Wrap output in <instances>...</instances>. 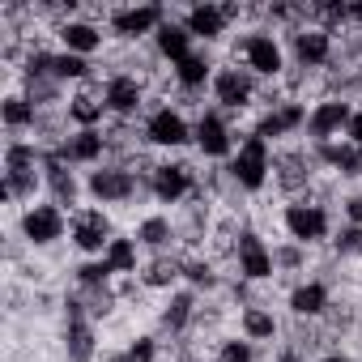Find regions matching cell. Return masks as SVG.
Listing matches in <instances>:
<instances>
[{
    "label": "cell",
    "mask_w": 362,
    "mask_h": 362,
    "mask_svg": "<svg viewBox=\"0 0 362 362\" xmlns=\"http://www.w3.org/2000/svg\"><path fill=\"white\" fill-rule=\"evenodd\" d=\"M345 141L362 149V111H354V119H349V128H345Z\"/></svg>",
    "instance_id": "cell-43"
},
{
    "label": "cell",
    "mask_w": 362,
    "mask_h": 362,
    "mask_svg": "<svg viewBox=\"0 0 362 362\" xmlns=\"http://www.w3.org/2000/svg\"><path fill=\"white\" fill-rule=\"evenodd\" d=\"M209 90H214L218 111H243L256 98V77L247 69H239V64H226V69L214 73V86Z\"/></svg>",
    "instance_id": "cell-7"
},
{
    "label": "cell",
    "mask_w": 362,
    "mask_h": 362,
    "mask_svg": "<svg viewBox=\"0 0 362 362\" xmlns=\"http://www.w3.org/2000/svg\"><path fill=\"white\" fill-rule=\"evenodd\" d=\"M277 362H303V358H298V354H294V349H286V354H281V358H277Z\"/></svg>",
    "instance_id": "cell-45"
},
{
    "label": "cell",
    "mask_w": 362,
    "mask_h": 362,
    "mask_svg": "<svg viewBox=\"0 0 362 362\" xmlns=\"http://www.w3.org/2000/svg\"><path fill=\"white\" fill-rule=\"evenodd\" d=\"M184 362H201V358H184Z\"/></svg>",
    "instance_id": "cell-46"
},
{
    "label": "cell",
    "mask_w": 362,
    "mask_h": 362,
    "mask_svg": "<svg viewBox=\"0 0 362 362\" xmlns=\"http://www.w3.org/2000/svg\"><path fill=\"white\" fill-rule=\"evenodd\" d=\"M290 47H294V60L303 69H320L332 60V30L328 26H298L290 35Z\"/></svg>",
    "instance_id": "cell-17"
},
{
    "label": "cell",
    "mask_w": 362,
    "mask_h": 362,
    "mask_svg": "<svg viewBox=\"0 0 362 362\" xmlns=\"http://www.w3.org/2000/svg\"><path fill=\"white\" fill-rule=\"evenodd\" d=\"M107 145H111V136L103 132V128H73L60 145H52L69 166H98L103 162V153H107Z\"/></svg>",
    "instance_id": "cell-12"
},
{
    "label": "cell",
    "mask_w": 362,
    "mask_h": 362,
    "mask_svg": "<svg viewBox=\"0 0 362 362\" xmlns=\"http://www.w3.org/2000/svg\"><path fill=\"white\" fill-rule=\"evenodd\" d=\"M179 277H184V260H179V256H170V252L153 256V260L141 269V281H145L149 290H170Z\"/></svg>",
    "instance_id": "cell-32"
},
{
    "label": "cell",
    "mask_w": 362,
    "mask_h": 362,
    "mask_svg": "<svg viewBox=\"0 0 362 362\" xmlns=\"http://www.w3.org/2000/svg\"><path fill=\"white\" fill-rule=\"evenodd\" d=\"M103 103H107V111L111 115H119V119H128V115H136L141 111V103H145V86L132 77V73H111L107 81H103Z\"/></svg>",
    "instance_id": "cell-16"
},
{
    "label": "cell",
    "mask_w": 362,
    "mask_h": 362,
    "mask_svg": "<svg viewBox=\"0 0 362 362\" xmlns=\"http://www.w3.org/2000/svg\"><path fill=\"white\" fill-rule=\"evenodd\" d=\"M192 315H197V294L192 290H175L170 298H166V307H162V328L166 332H184L188 324H192Z\"/></svg>",
    "instance_id": "cell-31"
},
{
    "label": "cell",
    "mask_w": 362,
    "mask_h": 362,
    "mask_svg": "<svg viewBox=\"0 0 362 362\" xmlns=\"http://www.w3.org/2000/svg\"><path fill=\"white\" fill-rule=\"evenodd\" d=\"M56 81H90V60L73 52H56Z\"/></svg>",
    "instance_id": "cell-36"
},
{
    "label": "cell",
    "mask_w": 362,
    "mask_h": 362,
    "mask_svg": "<svg viewBox=\"0 0 362 362\" xmlns=\"http://www.w3.org/2000/svg\"><path fill=\"white\" fill-rule=\"evenodd\" d=\"M0 124L9 132H26V128H39V107L26 98V94H9L0 103Z\"/></svg>",
    "instance_id": "cell-30"
},
{
    "label": "cell",
    "mask_w": 362,
    "mask_h": 362,
    "mask_svg": "<svg viewBox=\"0 0 362 362\" xmlns=\"http://www.w3.org/2000/svg\"><path fill=\"white\" fill-rule=\"evenodd\" d=\"M145 141L149 145H158V149H179V145H188L192 141V124L179 115L175 107H158V111H149V119H145Z\"/></svg>",
    "instance_id": "cell-14"
},
{
    "label": "cell",
    "mask_w": 362,
    "mask_h": 362,
    "mask_svg": "<svg viewBox=\"0 0 362 362\" xmlns=\"http://www.w3.org/2000/svg\"><path fill=\"white\" fill-rule=\"evenodd\" d=\"M184 281H192L197 290H214L218 286V277H214V269L205 260H184Z\"/></svg>",
    "instance_id": "cell-40"
},
{
    "label": "cell",
    "mask_w": 362,
    "mask_h": 362,
    "mask_svg": "<svg viewBox=\"0 0 362 362\" xmlns=\"http://www.w3.org/2000/svg\"><path fill=\"white\" fill-rule=\"evenodd\" d=\"M349 119H354V107H349L345 98H320V103L307 111V128H303V132H307L311 145H328V141L345 136Z\"/></svg>",
    "instance_id": "cell-3"
},
{
    "label": "cell",
    "mask_w": 362,
    "mask_h": 362,
    "mask_svg": "<svg viewBox=\"0 0 362 362\" xmlns=\"http://www.w3.org/2000/svg\"><path fill=\"white\" fill-rule=\"evenodd\" d=\"M47 162V149L35 145V141H9L5 145V170L0 175H30V170H43Z\"/></svg>",
    "instance_id": "cell-24"
},
{
    "label": "cell",
    "mask_w": 362,
    "mask_h": 362,
    "mask_svg": "<svg viewBox=\"0 0 362 362\" xmlns=\"http://www.w3.org/2000/svg\"><path fill=\"white\" fill-rule=\"evenodd\" d=\"M320 362H354V358H349V354H337V349H332V354H324Z\"/></svg>",
    "instance_id": "cell-44"
},
{
    "label": "cell",
    "mask_w": 362,
    "mask_h": 362,
    "mask_svg": "<svg viewBox=\"0 0 362 362\" xmlns=\"http://www.w3.org/2000/svg\"><path fill=\"white\" fill-rule=\"evenodd\" d=\"M239 52H243V69H247L252 77H281V73H286V52H281V43H277L269 30L247 35Z\"/></svg>",
    "instance_id": "cell-6"
},
{
    "label": "cell",
    "mask_w": 362,
    "mask_h": 362,
    "mask_svg": "<svg viewBox=\"0 0 362 362\" xmlns=\"http://www.w3.org/2000/svg\"><path fill=\"white\" fill-rule=\"evenodd\" d=\"M60 43H64V52L90 60V56L103 47V30H98L94 22H64V26H60Z\"/></svg>",
    "instance_id": "cell-26"
},
{
    "label": "cell",
    "mask_w": 362,
    "mask_h": 362,
    "mask_svg": "<svg viewBox=\"0 0 362 362\" xmlns=\"http://www.w3.org/2000/svg\"><path fill=\"white\" fill-rule=\"evenodd\" d=\"M111 277H115V269H111L103 256H94V260H86V264H77V286H81V290H107V286H111Z\"/></svg>",
    "instance_id": "cell-35"
},
{
    "label": "cell",
    "mask_w": 362,
    "mask_h": 362,
    "mask_svg": "<svg viewBox=\"0 0 362 362\" xmlns=\"http://www.w3.org/2000/svg\"><path fill=\"white\" fill-rule=\"evenodd\" d=\"M345 226H362V197L345 201Z\"/></svg>",
    "instance_id": "cell-42"
},
{
    "label": "cell",
    "mask_w": 362,
    "mask_h": 362,
    "mask_svg": "<svg viewBox=\"0 0 362 362\" xmlns=\"http://www.w3.org/2000/svg\"><path fill=\"white\" fill-rule=\"evenodd\" d=\"M158 358V341L153 337H136V341H128L111 362H153Z\"/></svg>",
    "instance_id": "cell-38"
},
{
    "label": "cell",
    "mask_w": 362,
    "mask_h": 362,
    "mask_svg": "<svg viewBox=\"0 0 362 362\" xmlns=\"http://www.w3.org/2000/svg\"><path fill=\"white\" fill-rule=\"evenodd\" d=\"M358 153H362V149H358Z\"/></svg>",
    "instance_id": "cell-47"
},
{
    "label": "cell",
    "mask_w": 362,
    "mask_h": 362,
    "mask_svg": "<svg viewBox=\"0 0 362 362\" xmlns=\"http://www.w3.org/2000/svg\"><path fill=\"white\" fill-rule=\"evenodd\" d=\"M226 9L222 5H192L188 13H184V26H188V35L192 39H205V43H214V39H222L226 35Z\"/></svg>",
    "instance_id": "cell-21"
},
{
    "label": "cell",
    "mask_w": 362,
    "mask_h": 362,
    "mask_svg": "<svg viewBox=\"0 0 362 362\" xmlns=\"http://www.w3.org/2000/svg\"><path fill=\"white\" fill-rule=\"evenodd\" d=\"M94 349H98L94 320L69 298L64 303V354H69V362H94Z\"/></svg>",
    "instance_id": "cell-11"
},
{
    "label": "cell",
    "mask_w": 362,
    "mask_h": 362,
    "mask_svg": "<svg viewBox=\"0 0 362 362\" xmlns=\"http://www.w3.org/2000/svg\"><path fill=\"white\" fill-rule=\"evenodd\" d=\"M235 264H239V277L243 281H269V277H277L273 252H269V243L256 230H243L235 239Z\"/></svg>",
    "instance_id": "cell-10"
},
{
    "label": "cell",
    "mask_w": 362,
    "mask_h": 362,
    "mask_svg": "<svg viewBox=\"0 0 362 362\" xmlns=\"http://www.w3.org/2000/svg\"><path fill=\"white\" fill-rule=\"evenodd\" d=\"M26 98H30L35 107H52V103L60 98V81H56V77H30V81H26Z\"/></svg>",
    "instance_id": "cell-37"
},
{
    "label": "cell",
    "mask_w": 362,
    "mask_h": 362,
    "mask_svg": "<svg viewBox=\"0 0 362 362\" xmlns=\"http://www.w3.org/2000/svg\"><path fill=\"white\" fill-rule=\"evenodd\" d=\"M298 128H307V107H303V103H277V107L256 124V136H260V141H281V136H290V132H298Z\"/></svg>",
    "instance_id": "cell-18"
},
{
    "label": "cell",
    "mask_w": 362,
    "mask_h": 362,
    "mask_svg": "<svg viewBox=\"0 0 362 362\" xmlns=\"http://www.w3.org/2000/svg\"><path fill=\"white\" fill-rule=\"evenodd\" d=\"M273 170H281V175H277V179H281V188L298 192V188L307 184V175H311V162H307L303 153H286L281 162H273Z\"/></svg>",
    "instance_id": "cell-34"
},
{
    "label": "cell",
    "mask_w": 362,
    "mask_h": 362,
    "mask_svg": "<svg viewBox=\"0 0 362 362\" xmlns=\"http://www.w3.org/2000/svg\"><path fill=\"white\" fill-rule=\"evenodd\" d=\"M332 247H337V256H362V226H341Z\"/></svg>",
    "instance_id": "cell-41"
},
{
    "label": "cell",
    "mask_w": 362,
    "mask_h": 362,
    "mask_svg": "<svg viewBox=\"0 0 362 362\" xmlns=\"http://www.w3.org/2000/svg\"><path fill=\"white\" fill-rule=\"evenodd\" d=\"M153 47H158V56L162 60H170V69L179 64V60H188L197 47H192V35H188V26L184 22H175V18H166L162 26H158V35H153Z\"/></svg>",
    "instance_id": "cell-20"
},
{
    "label": "cell",
    "mask_w": 362,
    "mask_h": 362,
    "mask_svg": "<svg viewBox=\"0 0 362 362\" xmlns=\"http://www.w3.org/2000/svg\"><path fill=\"white\" fill-rule=\"evenodd\" d=\"M192 192V170L184 162H158L149 166V197L158 205H179Z\"/></svg>",
    "instance_id": "cell-13"
},
{
    "label": "cell",
    "mask_w": 362,
    "mask_h": 362,
    "mask_svg": "<svg viewBox=\"0 0 362 362\" xmlns=\"http://www.w3.org/2000/svg\"><path fill=\"white\" fill-rule=\"evenodd\" d=\"M226 170H230V179H235L239 188L260 192V188L269 184V175H273V149H269V141H260L256 132H252V136H243Z\"/></svg>",
    "instance_id": "cell-1"
},
{
    "label": "cell",
    "mask_w": 362,
    "mask_h": 362,
    "mask_svg": "<svg viewBox=\"0 0 362 362\" xmlns=\"http://www.w3.org/2000/svg\"><path fill=\"white\" fill-rule=\"evenodd\" d=\"M69 235H73V247L77 252H86L90 260L94 256H107V247H111V218L103 214V209H77L73 218H69Z\"/></svg>",
    "instance_id": "cell-4"
},
{
    "label": "cell",
    "mask_w": 362,
    "mask_h": 362,
    "mask_svg": "<svg viewBox=\"0 0 362 362\" xmlns=\"http://www.w3.org/2000/svg\"><path fill=\"white\" fill-rule=\"evenodd\" d=\"M145 252H153V256H162V252H170V243H175V226H170V218H162V214H149L141 226H136V235H132Z\"/></svg>",
    "instance_id": "cell-28"
},
{
    "label": "cell",
    "mask_w": 362,
    "mask_h": 362,
    "mask_svg": "<svg viewBox=\"0 0 362 362\" xmlns=\"http://www.w3.org/2000/svg\"><path fill=\"white\" fill-rule=\"evenodd\" d=\"M103 260H107V264L115 269V277H128V273H141V269H136V264H141V243H136V239H124V235H115Z\"/></svg>",
    "instance_id": "cell-33"
},
{
    "label": "cell",
    "mask_w": 362,
    "mask_h": 362,
    "mask_svg": "<svg viewBox=\"0 0 362 362\" xmlns=\"http://www.w3.org/2000/svg\"><path fill=\"white\" fill-rule=\"evenodd\" d=\"M277 332H281V324H277V315H273L269 307L247 303V307L239 311V337H247L252 345H256V341H273Z\"/></svg>",
    "instance_id": "cell-25"
},
{
    "label": "cell",
    "mask_w": 362,
    "mask_h": 362,
    "mask_svg": "<svg viewBox=\"0 0 362 362\" xmlns=\"http://www.w3.org/2000/svg\"><path fill=\"white\" fill-rule=\"evenodd\" d=\"M43 179H47V188H52V201L64 209V205H77V197H81V184H77V175L69 170V162L56 153V149H47V162H43Z\"/></svg>",
    "instance_id": "cell-19"
},
{
    "label": "cell",
    "mask_w": 362,
    "mask_h": 362,
    "mask_svg": "<svg viewBox=\"0 0 362 362\" xmlns=\"http://www.w3.org/2000/svg\"><path fill=\"white\" fill-rule=\"evenodd\" d=\"M315 158H320L328 170L345 175V179H358V175H362V153H358V145H349V141H328V145H315Z\"/></svg>",
    "instance_id": "cell-23"
},
{
    "label": "cell",
    "mask_w": 362,
    "mask_h": 362,
    "mask_svg": "<svg viewBox=\"0 0 362 362\" xmlns=\"http://www.w3.org/2000/svg\"><path fill=\"white\" fill-rule=\"evenodd\" d=\"M170 73H175V81L184 86V90H205V86H214V73L218 69H214V60L205 52H192L188 60H179Z\"/></svg>",
    "instance_id": "cell-27"
},
{
    "label": "cell",
    "mask_w": 362,
    "mask_h": 362,
    "mask_svg": "<svg viewBox=\"0 0 362 362\" xmlns=\"http://www.w3.org/2000/svg\"><path fill=\"white\" fill-rule=\"evenodd\" d=\"M162 22H166V9H158V5H128V9H115L111 13V35L132 43V39L158 35Z\"/></svg>",
    "instance_id": "cell-15"
},
{
    "label": "cell",
    "mask_w": 362,
    "mask_h": 362,
    "mask_svg": "<svg viewBox=\"0 0 362 362\" xmlns=\"http://www.w3.org/2000/svg\"><path fill=\"white\" fill-rule=\"evenodd\" d=\"M86 192H90L98 205H124V201L149 192V184H136V175H132L128 166H98V170H90V179H86Z\"/></svg>",
    "instance_id": "cell-2"
},
{
    "label": "cell",
    "mask_w": 362,
    "mask_h": 362,
    "mask_svg": "<svg viewBox=\"0 0 362 362\" xmlns=\"http://www.w3.org/2000/svg\"><path fill=\"white\" fill-rule=\"evenodd\" d=\"M214 362H256V345L247 337H230L218 345V358Z\"/></svg>",
    "instance_id": "cell-39"
},
{
    "label": "cell",
    "mask_w": 362,
    "mask_h": 362,
    "mask_svg": "<svg viewBox=\"0 0 362 362\" xmlns=\"http://www.w3.org/2000/svg\"><path fill=\"white\" fill-rule=\"evenodd\" d=\"M290 311L298 315V320H320L324 311H328V286L324 281H298L294 290H290Z\"/></svg>",
    "instance_id": "cell-22"
},
{
    "label": "cell",
    "mask_w": 362,
    "mask_h": 362,
    "mask_svg": "<svg viewBox=\"0 0 362 362\" xmlns=\"http://www.w3.org/2000/svg\"><path fill=\"white\" fill-rule=\"evenodd\" d=\"M286 230L298 247L320 243V239H328V209L315 201H290L286 205Z\"/></svg>",
    "instance_id": "cell-9"
},
{
    "label": "cell",
    "mask_w": 362,
    "mask_h": 362,
    "mask_svg": "<svg viewBox=\"0 0 362 362\" xmlns=\"http://www.w3.org/2000/svg\"><path fill=\"white\" fill-rule=\"evenodd\" d=\"M107 115H111V111H107L103 94L81 90V94H73V98H69V119H73L77 128H103V119H107Z\"/></svg>",
    "instance_id": "cell-29"
},
{
    "label": "cell",
    "mask_w": 362,
    "mask_h": 362,
    "mask_svg": "<svg viewBox=\"0 0 362 362\" xmlns=\"http://www.w3.org/2000/svg\"><path fill=\"white\" fill-rule=\"evenodd\" d=\"M64 226H69V218H64V209H60L56 201L30 205V209L22 214V239H26L30 247H52V243L64 235Z\"/></svg>",
    "instance_id": "cell-8"
},
{
    "label": "cell",
    "mask_w": 362,
    "mask_h": 362,
    "mask_svg": "<svg viewBox=\"0 0 362 362\" xmlns=\"http://www.w3.org/2000/svg\"><path fill=\"white\" fill-rule=\"evenodd\" d=\"M192 141H197V149L205 153V158H235V136H230V124H226V115L218 111V107H205L201 115H197V124H192Z\"/></svg>",
    "instance_id": "cell-5"
}]
</instances>
